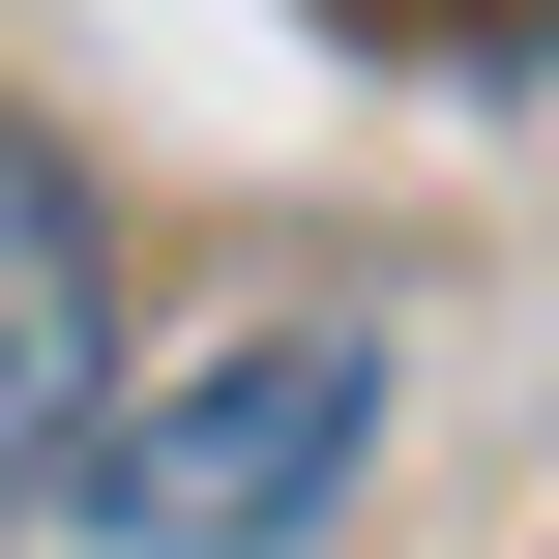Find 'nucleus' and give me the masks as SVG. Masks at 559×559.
Here are the masks:
<instances>
[{
  "mask_svg": "<svg viewBox=\"0 0 559 559\" xmlns=\"http://www.w3.org/2000/svg\"><path fill=\"white\" fill-rule=\"evenodd\" d=\"M354 442H383V324L354 295H295V324H236V354H177L147 413H88L59 442V501L118 559H295L354 501Z\"/></svg>",
  "mask_w": 559,
  "mask_h": 559,
  "instance_id": "1",
  "label": "nucleus"
},
{
  "mask_svg": "<svg viewBox=\"0 0 559 559\" xmlns=\"http://www.w3.org/2000/svg\"><path fill=\"white\" fill-rule=\"evenodd\" d=\"M88 354H118V295H88V177L0 118V531L59 501V442H88Z\"/></svg>",
  "mask_w": 559,
  "mask_h": 559,
  "instance_id": "2",
  "label": "nucleus"
}]
</instances>
